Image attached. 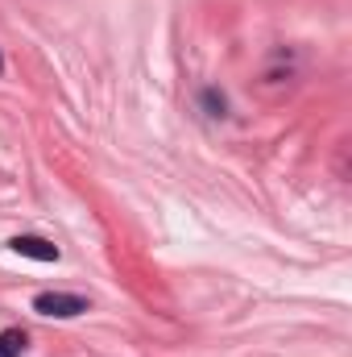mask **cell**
I'll return each instance as SVG.
<instances>
[{
    "label": "cell",
    "instance_id": "cell-1",
    "mask_svg": "<svg viewBox=\"0 0 352 357\" xmlns=\"http://www.w3.org/2000/svg\"><path fill=\"white\" fill-rule=\"evenodd\" d=\"M33 307L42 312V316H79V312H88V299H79V295H63V291H46V295H38L33 299Z\"/></svg>",
    "mask_w": 352,
    "mask_h": 357
},
{
    "label": "cell",
    "instance_id": "cell-2",
    "mask_svg": "<svg viewBox=\"0 0 352 357\" xmlns=\"http://www.w3.org/2000/svg\"><path fill=\"white\" fill-rule=\"evenodd\" d=\"M13 250L33 258V262H58V250L50 241H42V237H13Z\"/></svg>",
    "mask_w": 352,
    "mask_h": 357
},
{
    "label": "cell",
    "instance_id": "cell-3",
    "mask_svg": "<svg viewBox=\"0 0 352 357\" xmlns=\"http://www.w3.org/2000/svg\"><path fill=\"white\" fill-rule=\"evenodd\" d=\"M21 349H25V337H21L17 328L0 333V357H21Z\"/></svg>",
    "mask_w": 352,
    "mask_h": 357
},
{
    "label": "cell",
    "instance_id": "cell-4",
    "mask_svg": "<svg viewBox=\"0 0 352 357\" xmlns=\"http://www.w3.org/2000/svg\"><path fill=\"white\" fill-rule=\"evenodd\" d=\"M0 71H4V63H0Z\"/></svg>",
    "mask_w": 352,
    "mask_h": 357
}]
</instances>
